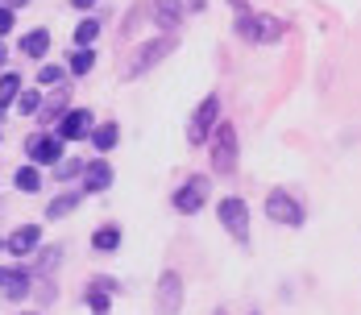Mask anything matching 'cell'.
<instances>
[{"mask_svg": "<svg viewBox=\"0 0 361 315\" xmlns=\"http://www.w3.org/2000/svg\"><path fill=\"white\" fill-rule=\"evenodd\" d=\"M96 58H100V54H96V46H75L67 70H71L75 79H79V75H92V70H96Z\"/></svg>", "mask_w": 361, "mask_h": 315, "instance_id": "obj_20", "label": "cell"}, {"mask_svg": "<svg viewBox=\"0 0 361 315\" xmlns=\"http://www.w3.org/2000/svg\"><path fill=\"white\" fill-rule=\"evenodd\" d=\"M208 191H212V178L208 175H187V183H179V191L171 195V204L183 216H195V211L208 204Z\"/></svg>", "mask_w": 361, "mask_h": 315, "instance_id": "obj_6", "label": "cell"}, {"mask_svg": "<svg viewBox=\"0 0 361 315\" xmlns=\"http://www.w3.org/2000/svg\"><path fill=\"white\" fill-rule=\"evenodd\" d=\"M21 96V70H0V104L8 108Z\"/></svg>", "mask_w": 361, "mask_h": 315, "instance_id": "obj_22", "label": "cell"}, {"mask_svg": "<svg viewBox=\"0 0 361 315\" xmlns=\"http://www.w3.org/2000/svg\"><path fill=\"white\" fill-rule=\"evenodd\" d=\"M109 187H112V162L109 158L83 162V175H79V191H83V195H104Z\"/></svg>", "mask_w": 361, "mask_h": 315, "instance_id": "obj_11", "label": "cell"}, {"mask_svg": "<svg viewBox=\"0 0 361 315\" xmlns=\"http://www.w3.org/2000/svg\"><path fill=\"white\" fill-rule=\"evenodd\" d=\"M208 141H212V171L216 175H233L237 171V129L228 121H216Z\"/></svg>", "mask_w": 361, "mask_h": 315, "instance_id": "obj_3", "label": "cell"}, {"mask_svg": "<svg viewBox=\"0 0 361 315\" xmlns=\"http://www.w3.org/2000/svg\"><path fill=\"white\" fill-rule=\"evenodd\" d=\"M21 315H37V311H21Z\"/></svg>", "mask_w": 361, "mask_h": 315, "instance_id": "obj_35", "label": "cell"}, {"mask_svg": "<svg viewBox=\"0 0 361 315\" xmlns=\"http://www.w3.org/2000/svg\"><path fill=\"white\" fill-rule=\"evenodd\" d=\"M83 303H87V311H92V315H109L112 311V295H109V290H96V286H87Z\"/></svg>", "mask_w": 361, "mask_h": 315, "instance_id": "obj_23", "label": "cell"}, {"mask_svg": "<svg viewBox=\"0 0 361 315\" xmlns=\"http://www.w3.org/2000/svg\"><path fill=\"white\" fill-rule=\"evenodd\" d=\"M183 0H154V25H162L166 34H175L183 25Z\"/></svg>", "mask_w": 361, "mask_h": 315, "instance_id": "obj_15", "label": "cell"}, {"mask_svg": "<svg viewBox=\"0 0 361 315\" xmlns=\"http://www.w3.org/2000/svg\"><path fill=\"white\" fill-rule=\"evenodd\" d=\"M4 63H8V50H4V42H0V70H4Z\"/></svg>", "mask_w": 361, "mask_h": 315, "instance_id": "obj_34", "label": "cell"}, {"mask_svg": "<svg viewBox=\"0 0 361 315\" xmlns=\"http://www.w3.org/2000/svg\"><path fill=\"white\" fill-rule=\"evenodd\" d=\"M216 216H220V224H224V233H228L237 245H250V208H245V199H237V195L220 199Z\"/></svg>", "mask_w": 361, "mask_h": 315, "instance_id": "obj_4", "label": "cell"}, {"mask_svg": "<svg viewBox=\"0 0 361 315\" xmlns=\"http://www.w3.org/2000/svg\"><path fill=\"white\" fill-rule=\"evenodd\" d=\"M13 183H17V191H21V195H34V191H42V166H34V162L17 166Z\"/></svg>", "mask_w": 361, "mask_h": 315, "instance_id": "obj_21", "label": "cell"}, {"mask_svg": "<svg viewBox=\"0 0 361 315\" xmlns=\"http://www.w3.org/2000/svg\"><path fill=\"white\" fill-rule=\"evenodd\" d=\"M0 295L4 299H30L34 295V274L21 266H0Z\"/></svg>", "mask_w": 361, "mask_h": 315, "instance_id": "obj_12", "label": "cell"}, {"mask_svg": "<svg viewBox=\"0 0 361 315\" xmlns=\"http://www.w3.org/2000/svg\"><path fill=\"white\" fill-rule=\"evenodd\" d=\"M75 175H83V162L79 158H63L59 166H54V178L63 183V178H75Z\"/></svg>", "mask_w": 361, "mask_h": 315, "instance_id": "obj_28", "label": "cell"}, {"mask_svg": "<svg viewBox=\"0 0 361 315\" xmlns=\"http://www.w3.org/2000/svg\"><path fill=\"white\" fill-rule=\"evenodd\" d=\"M25 158H30L34 166H59V162L67 158V141L59 137L54 129L30 133V141H25Z\"/></svg>", "mask_w": 361, "mask_h": 315, "instance_id": "obj_2", "label": "cell"}, {"mask_svg": "<svg viewBox=\"0 0 361 315\" xmlns=\"http://www.w3.org/2000/svg\"><path fill=\"white\" fill-rule=\"evenodd\" d=\"M59 253H63L59 245H42V249H37V270H42V274H46V270H54V266H59Z\"/></svg>", "mask_w": 361, "mask_h": 315, "instance_id": "obj_27", "label": "cell"}, {"mask_svg": "<svg viewBox=\"0 0 361 315\" xmlns=\"http://www.w3.org/2000/svg\"><path fill=\"white\" fill-rule=\"evenodd\" d=\"M92 125H96L92 108H67V112H63V121L54 125V133H59L63 141H87Z\"/></svg>", "mask_w": 361, "mask_h": 315, "instance_id": "obj_10", "label": "cell"}, {"mask_svg": "<svg viewBox=\"0 0 361 315\" xmlns=\"http://www.w3.org/2000/svg\"><path fill=\"white\" fill-rule=\"evenodd\" d=\"M175 46H179V42H175L171 34H166V37H154V42H145L142 50L133 54V63L121 70V79H137V75H145L149 67H158V63H162V58H166Z\"/></svg>", "mask_w": 361, "mask_h": 315, "instance_id": "obj_7", "label": "cell"}, {"mask_svg": "<svg viewBox=\"0 0 361 315\" xmlns=\"http://www.w3.org/2000/svg\"><path fill=\"white\" fill-rule=\"evenodd\" d=\"M237 34L253 42V46H270V42H283L287 37V25L279 21V17H270V13H241L237 17Z\"/></svg>", "mask_w": 361, "mask_h": 315, "instance_id": "obj_1", "label": "cell"}, {"mask_svg": "<svg viewBox=\"0 0 361 315\" xmlns=\"http://www.w3.org/2000/svg\"><path fill=\"white\" fill-rule=\"evenodd\" d=\"M67 104H71V92H67V87H54V92H46V100H42V108H37L42 125H46V129H54V125L63 121Z\"/></svg>", "mask_w": 361, "mask_h": 315, "instance_id": "obj_14", "label": "cell"}, {"mask_svg": "<svg viewBox=\"0 0 361 315\" xmlns=\"http://www.w3.org/2000/svg\"><path fill=\"white\" fill-rule=\"evenodd\" d=\"M87 141L96 145V154L104 158L109 149H116V141H121V125L116 121H104V125H92V133H87Z\"/></svg>", "mask_w": 361, "mask_h": 315, "instance_id": "obj_16", "label": "cell"}, {"mask_svg": "<svg viewBox=\"0 0 361 315\" xmlns=\"http://www.w3.org/2000/svg\"><path fill=\"white\" fill-rule=\"evenodd\" d=\"M13 30H17V13L0 4V37H8V34H13Z\"/></svg>", "mask_w": 361, "mask_h": 315, "instance_id": "obj_29", "label": "cell"}, {"mask_svg": "<svg viewBox=\"0 0 361 315\" xmlns=\"http://www.w3.org/2000/svg\"><path fill=\"white\" fill-rule=\"evenodd\" d=\"M37 245H42V224H21V228H13V233L4 237L8 257H30Z\"/></svg>", "mask_w": 361, "mask_h": 315, "instance_id": "obj_13", "label": "cell"}, {"mask_svg": "<svg viewBox=\"0 0 361 315\" xmlns=\"http://www.w3.org/2000/svg\"><path fill=\"white\" fill-rule=\"evenodd\" d=\"M67 79V67H59V63H42L37 67V87H59Z\"/></svg>", "mask_w": 361, "mask_h": 315, "instance_id": "obj_25", "label": "cell"}, {"mask_svg": "<svg viewBox=\"0 0 361 315\" xmlns=\"http://www.w3.org/2000/svg\"><path fill=\"white\" fill-rule=\"evenodd\" d=\"M216 315H224V311H216Z\"/></svg>", "mask_w": 361, "mask_h": 315, "instance_id": "obj_36", "label": "cell"}, {"mask_svg": "<svg viewBox=\"0 0 361 315\" xmlns=\"http://www.w3.org/2000/svg\"><path fill=\"white\" fill-rule=\"evenodd\" d=\"M75 8H92V4H96V0H71Z\"/></svg>", "mask_w": 361, "mask_h": 315, "instance_id": "obj_33", "label": "cell"}, {"mask_svg": "<svg viewBox=\"0 0 361 315\" xmlns=\"http://www.w3.org/2000/svg\"><path fill=\"white\" fill-rule=\"evenodd\" d=\"M83 199H87L83 191H63V195H54V199L46 204V220H63V216H71Z\"/></svg>", "mask_w": 361, "mask_h": 315, "instance_id": "obj_17", "label": "cell"}, {"mask_svg": "<svg viewBox=\"0 0 361 315\" xmlns=\"http://www.w3.org/2000/svg\"><path fill=\"white\" fill-rule=\"evenodd\" d=\"M92 286H96V290H109V295L116 290V282H112V278H92Z\"/></svg>", "mask_w": 361, "mask_h": 315, "instance_id": "obj_31", "label": "cell"}, {"mask_svg": "<svg viewBox=\"0 0 361 315\" xmlns=\"http://www.w3.org/2000/svg\"><path fill=\"white\" fill-rule=\"evenodd\" d=\"M183 278L175 274V270H166L162 278H158V290H154V307H158V315H179L183 307Z\"/></svg>", "mask_w": 361, "mask_h": 315, "instance_id": "obj_9", "label": "cell"}, {"mask_svg": "<svg viewBox=\"0 0 361 315\" xmlns=\"http://www.w3.org/2000/svg\"><path fill=\"white\" fill-rule=\"evenodd\" d=\"M183 8H187V13H204V8H208V0H183Z\"/></svg>", "mask_w": 361, "mask_h": 315, "instance_id": "obj_30", "label": "cell"}, {"mask_svg": "<svg viewBox=\"0 0 361 315\" xmlns=\"http://www.w3.org/2000/svg\"><path fill=\"white\" fill-rule=\"evenodd\" d=\"M0 4H4V8H13V13H17V8H25V4H30V0H0Z\"/></svg>", "mask_w": 361, "mask_h": 315, "instance_id": "obj_32", "label": "cell"}, {"mask_svg": "<svg viewBox=\"0 0 361 315\" xmlns=\"http://www.w3.org/2000/svg\"><path fill=\"white\" fill-rule=\"evenodd\" d=\"M266 216H270L274 224H287V228H303V220H307L303 204H299L290 191H270V195H266Z\"/></svg>", "mask_w": 361, "mask_h": 315, "instance_id": "obj_8", "label": "cell"}, {"mask_svg": "<svg viewBox=\"0 0 361 315\" xmlns=\"http://www.w3.org/2000/svg\"><path fill=\"white\" fill-rule=\"evenodd\" d=\"M121 241H125L121 224H104V228H96V233H92V249H96V253H116Z\"/></svg>", "mask_w": 361, "mask_h": 315, "instance_id": "obj_18", "label": "cell"}, {"mask_svg": "<svg viewBox=\"0 0 361 315\" xmlns=\"http://www.w3.org/2000/svg\"><path fill=\"white\" fill-rule=\"evenodd\" d=\"M216 121H220V96L212 92V96H204L200 108L191 112V121H187V141H191V145H204V141L212 137Z\"/></svg>", "mask_w": 361, "mask_h": 315, "instance_id": "obj_5", "label": "cell"}, {"mask_svg": "<svg viewBox=\"0 0 361 315\" xmlns=\"http://www.w3.org/2000/svg\"><path fill=\"white\" fill-rule=\"evenodd\" d=\"M21 54L25 58H46L50 54V30H30L21 37Z\"/></svg>", "mask_w": 361, "mask_h": 315, "instance_id": "obj_19", "label": "cell"}, {"mask_svg": "<svg viewBox=\"0 0 361 315\" xmlns=\"http://www.w3.org/2000/svg\"><path fill=\"white\" fill-rule=\"evenodd\" d=\"M100 37V21L96 17H83L79 25H75V46H92Z\"/></svg>", "mask_w": 361, "mask_h": 315, "instance_id": "obj_26", "label": "cell"}, {"mask_svg": "<svg viewBox=\"0 0 361 315\" xmlns=\"http://www.w3.org/2000/svg\"><path fill=\"white\" fill-rule=\"evenodd\" d=\"M42 100H46V92H25L21 87V96L13 100V108H17V116H34L37 108H42Z\"/></svg>", "mask_w": 361, "mask_h": 315, "instance_id": "obj_24", "label": "cell"}]
</instances>
